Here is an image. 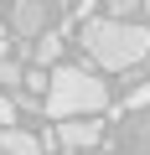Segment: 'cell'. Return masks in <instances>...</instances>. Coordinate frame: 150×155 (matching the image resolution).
<instances>
[{"label":"cell","mask_w":150,"mask_h":155,"mask_svg":"<svg viewBox=\"0 0 150 155\" xmlns=\"http://www.w3.org/2000/svg\"><path fill=\"white\" fill-rule=\"evenodd\" d=\"M83 47L104 67H135L140 57H150V31L135 26V21L104 16V21H83Z\"/></svg>","instance_id":"obj_1"},{"label":"cell","mask_w":150,"mask_h":155,"mask_svg":"<svg viewBox=\"0 0 150 155\" xmlns=\"http://www.w3.org/2000/svg\"><path fill=\"white\" fill-rule=\"evenodd\" d=\"M98 109H109V88L98 83L93 72L57 67L47 78V114L52 119H83V114H98Z\"/></svg>","instance_id":"obj_2"},{"label":"cell","mask_w":150,"mask_h":155,"mask_svg":"<svg viewBox=\"0 0 150 155\" xmlns=\"http://www.w3.org/2000/svg\"><path fill=\"white\" fill-rule=\"evenodd\" d=\"M98 134H104V124H93V119H62L57 124L62 150H88V145H98Z\"/></svg>","instance_id":"obj_3"},{"label":"cell","mask_w":150,"mask_h":155,"mask_svg":"<svg viewBox=\"0 0 150 155\" xmlns=\"http://www.w3.org/2000/svg\"><path fill=\"white\" fill-rule=\"evenodd\" d=\"M16 36H42L47 31V0H16Z\"/></svg>","instance_id":"obj_4"},{"label":"cell","mask_w":150,"mask_h":155,"mask_svg":"<svg viewBox=\"0 0 150 155\" xmlns=\"http://www.w3.org/2000/svg\"><path fill=\"white\" fill-rule=\"evenodd\" d=\"M0 150L5 155H42V140L26 134V129H16V124H5L0 129Z\"/></svg>","instance_id":"obj_5"},{"label":"cell","mask_w":150,"mask_h":155,"mask_svg":"<svg viewBox=\"0 0 150 155\" xmlns=\"http://www.w3.org/2000/svg\"><path fill=\"white\" fill-rule=\"evenodd\" d=\"M31 57H36V67L57 62V57H62V36H57V31H42V36L31 41Z\"/></svg>","instance_id":"obj_6"},{"label":"cell","mask_w":150,"mask_h":155,"mask_svg":"<svg viewBox=\"0 0 150 155\" xmlns=\"http://www.w3.org/2000/svg\"><path fill=\"white\" fill-rule=\"evenodd\" d=\"M21 83H26V72H21V62H11V57H0V88H11V93H21Z\"/></svg>","instance_id":"obj_7"},{"label":"cell","mask_w":150,"mask_h":155,"mask_svg":"<svg viewBox=\"0 0 150 155\" xmlns=\"http://www.w3.org/2000/svg\"><path fill=\"white\" fill-rule=\"evenodd\" d=\"M104 5H109V16H114V21H124L135 5H145V0H104Z\"/></svg>","instance_id":"obj_8"},{"label":"cell","mask_w":150,"mask_h":155,"mask_svg":"<svg viewBox=\"0 0 150 155\" xmlns=\"http://www.w3.org/2000/svg\"><path fill=\"white\" fill-rule=\"evenodd\" d=\"M0 124H16V98L0 88Z\"/></svg>","instance_id":"obj_9"},{"label":"cell","mask_w":150,"mask_h":155,"mask_svg":"<svg viewBox=\"0 0 150 155\" xmlns=\"http://www.w3.org/2000/svg\"><path fill=\"white\" fill-rule=\"evenodd\" d=\"M26 88H31V93H47V72H42V67L26 72Z\"/></svg>","instance_id":"obj_10"},{"label":"cell","mask_w":150,"mask_h":155,"mask_svg":"<svg viewBox=\"0 0 150 155\" xmlns=\"http://www.w3.org/2000/svg\"><path fill=\"white\" fill-rule=\"evenodd\" d=\"M129 109H150V83H145V88H135V93H129Z\"/></svg>","instance_id":"obj_11"},{"label":"cell","mask_w":150,"mask_h":155,"mask_svg":"<svg viewBox=\"0 0 150 155\" xmlns=\"http://www.w3.org/2000/svg\"><path fill=\"white\" fill-rule=\"evenodd\" d=\"M5 47H11V36H5V31H0V57H5Z\"/></svg>","instance_id":"obj_12"},{"label":"cell","mask_w":150,"mask_h":155,"mask_svg":"<svg viewBox=\"0 0 150 155\" xmlns=\"http://www.w3.org/2000/svg\"><path fill=\"white\" fill-rule=\"evenodd\" d=\"M145 11H150V0H145Z\"/></svg>","instance_id":"obj_13"},{"label":"cell","mask_w":150,"mask_h":155,"mask_svg":"<svg viewBox=\"0 0 150 155\" xmlns=\"http://www.w3.org/2000/svg\"><path fill=\"white\" fill-rule=\"evenodd\" d=\"M0 155H5V150H0Z\"/></svg>","instance_id":"obj_14"}]
</instances>
